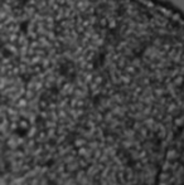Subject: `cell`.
I'll return each instance as SVG.
<instances>
[{"instance_id": "6da1fadb", "label": "cell", "mask_w": 184, "mask_h": 185, "mask_svg": "<svg viewBox=\"0 0 184 185\" xmlns=\"http://www.w3.org/2000/svg\"><path fill=\"white\" fill-rule=\"evenodd\" d=\"M159 185H184V128L168 146Z\"/></svg>"}]
</instances>
